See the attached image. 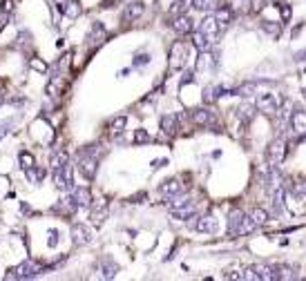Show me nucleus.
Here are the masks:
<instances>
[{
    "instance_id": "f257e3e1",
    "label": "nucleus",
    "mask_w": 306,
    "mask_h": 281,
    "mask_svg": "<svg viewBox=\"0 0 306 281\" xmlns=\"http://www.w3.org/2000/svg\"><path fill=\"white\" fill-rule=\"evenodd\" d=\"M99 154H101V145H87L85 150H81L78 156V172L92 181L96 176V169H99Z\"/></svg>"
},
{
    "instance_id": "c9c22d12",
    "label": "nucleus",
    "mask_w": 306,
    "mask_h": 281,
    "mask_svg": "<svg viewBox=\"0 0 306 281\" xmlns=\"http://www.w3.org/2000/svg\"><path fill=\"white\" fill-rule=\"evenodd\" d=\"M125 123H127V118L125 116H117V118L110 123V129H112L114 134H121L123 132V127H125Z\"/></svg>"
},
{
    "instance_id": "3c124183",
    "label": "nucleus",
    "mask_w": 306,
    "mask_h": 281,
    "mask_svg": "<svg viewBox=\"0 0 306 281\" xmlns=\"http://www.w3.org/2000/svg\"><path fill=\"white\" fill-rule=\"evenodd\" d=\"M11 9H14V4H11V0H2V13H9Z\"/></svg>"
},
{
    "instance_id": "39448f33",
    "label": "nucleus",
    "mask_w": 306,
    "mask_h": 281,
    "mask_svg": "<svg viewBox=\"0 0 306 281\" xmlns=\"http://www.w3.org/2000/svg\"><path fill=\"white\" fill-rule=\"evenodd\" d=\"M54 183L59 190H72L74 187V174H72V165L69 161L63 165V168L54 169Z\"/></svg>"
},
{
    "instance_id": "6e6d98bb",
    "label": "nucleus",
    "mask_w": 306,
    "mask_h": 281,
    "mask_svg": "<svg viewBox=\"0 0 306 281\" xmlns=\"http://www.w3.org/2000/svg\"><path fill=\"white\" fill-rule=\"evenodd\" d=\"M2 101H5V96H2V94H0V105H2Z\"/></svg>"
},
{
    "instance_id": "f704fd0d",
    "label": "nucleus",
    "mask_w": 306,
    "mask_h": 281,
    "mask_svg": "<svg viewBox=\"0 0 306 281\" xmlns=\"http://www.w3.org/2000/svg\"><path fill=\"white\" fill-rule=\"evenodd\" d=\"M18 163L23 169L32 168V165H36V161H34V154H29V152H20L18 154Z\"/></svg>"
},
{
    "instance_id": "cd10ccee",
    "label": "nucleus",
    "mask_w": 306,
    "mask_h": 281,
    "mask_svg": "<svg viewBox=\"0 0 306 281\" xmlns=\"http://www.w3.org/2000/svg\"><path fill=\"white\" fill-rule=\"evenodd\" d=\"M192 45H194V47L199 49V52H206V49H208V47H210V45H212V40H208L206 36H203L201 31L197 29V31H192Z\"/></svg>"
},
{
    "instance_id": "7ed1b4c3",
    "label": "nucleus",
    "mask_w": 306,
    "mask_h": 281,
    "mask_svg": "<svg viewBox=\"0 0 306 281\" xmlns=\"http://www.w3.org/2000/svg\"><path fill=\"white\" fill-rule=\"evenodd\" d=\"M43 270H45V266H43L41 261L27 259V261H23L20 266H16V268H11V270H7L5 279H34V277L41 275Z\"/></svg>"
},
{
    "instance_id": "412c9836",
    "label": "nucleus",
    "mask_w": 306,
    "mask_h": 281,
    "mask_svg": "<svg viewBox=\"0 0 306 281\" xmlns=\"http://www.w3.org/2000/svg\"><path fill=\"white\" fill-rule=\"evenodd\" d=\"M76 210H78V205L72 196H67V199H63L59 205H54V212H61V214H65V217H72Z\"/></svg>"
},
{
    "instance_id": "864d4df0",
    "label": "nucleus",
    "mask_w": 306,
    "mask_h": 281,
    "mask_svg": "<svg viewBox=\"0 0 306 281\" xmlns=\"http://www.w3.org/2000/svg\"><path fill=\"white\" fill-rule=\"evenodd\" d=\"M139 199H141V201L145 199V192H141V194H134V196L130 199V203H139Z\"/></svg>"
},
{
    "instance_id": "5fc2aeb1",
    "label": "nucleus",
    "mask_w": 306,
    "mask_h": 281,
    "mask_svg": "<svg viewBox=\"0 0 306 281\" xmlns=\"http://www.w3.org/2000/svg\"><path fill=\"white\" fill-rule=\"evenodd\" d=\"M302 29H304V25H297V27H295V29H293V38H295V36H297V34H300V31H302Z\"/></svg>"
},
{
    "instance_id": "de8ad7c7",
    "label": "nucleus",
    "mask_w": 306,
    "mask_h": 281,
    "mask_svg": "<svg viewBox=\"0 0 306 281\" xmlns=\"http://www.w3.org/2000/svg\"><path fill=\"white\" fill-rule=\"evenodd\" d=\"M264 2H266V0H252V7L248 9V11H250V13H257L261 7H264Z\"/></svg>"
},
{
    "instance_id": "f8f14e48",
    "label": "nucleus",
    "mask_w": 306,
    "mask_h": 281,
    "mask_svg": "<svg viewBox=\"0 0 306 281\" xmlns=\"http://www.w3.org/2000/svg\"><path fill=\"white\" fill-rule=\"evenodd\" d=\"M257 110L264 112V114H275L277 112V103H275L273 94H261L257 98Z\"/></svg>"
},
{
    "instance_id": "c03bdc74",
    "label": "nucleus",
    "mask_w": 306,
    "mask_h": 281,
    "mask_svg": "<svg viewBox=\"0 0 306 281\" xmlns=\"http://www.w3.org/2000/svg\"><path fill=\"white\" fill-rule=\"evenodd\" d=\"M150 141V134L145 132V129H136L134 134V143H148Z\"/></svg>"
},
{
    "instance_id": "dca6fc26",
    "label": "nucleus",
    "mask_w": 306,
    "mask_h": 281,
    "mask_svg": "<svg viewBox=\"0 0 306 281\" xmlns=\"http://www.w3.org/2000/svg\"><path fill=\"white\" fill-rule=\"evenodd\" d=\"M291 127L295 129V134H300V136H306V112L297 110L295 114H293V118H291Z\"/></svg>"
},
{
    "instance_id": "20e7f679",
    "label": "nucleus",
    "mask_w": 306,
    "mask_h": 281,
    "mask_svg": "<svg viewBox=\"0 0 306 281\" xmlns=\"http://www.w3.org/2000/svg\"><path fill=\"white\" fill-rule=\"evenodd\" d=\"M286 152H288V145H286V138H275L273 143L268 145L266 150V156H268V163L273 168H277L284 159H286Z\"/></svg>"
},
{
    "instance_id": "4468645a",
    "label": "nucleus",
    "mask_w": 306,
    "mask_h": 281,
    "mask_svg": "<svg viewBox=\"0 0 306 281\" xmlns=\"http://www.w3.org/2000/svg\"><path fill=\"white\" fill-rule=\"evenodd\" d=\"M194 230L197 232H203V234H212V232H217V219L215 217H201L197 223H194Z\"/></svg>"
},
{
    "instance_id": "e433bc0d",
    "label": "nucleus",
    "mask_w": 306,
    "mask_h": 281,
    "mask_svg": "<svg viewBox=\"0 0 306 281\" xmlns=\"http://www.w3.org/2000/svg\"><path fill=\"white\" fill-rule=\"evenodd\" d=\"M239 114H242V118L244 120H252V116H255V107L250 105V103H244L242 107H239Z\"/></svg>"
},
{
    "instance_id": "58836bf2",
    "label": "nucleus",
    "mask_w": 306,
    "mask_h": 281,
    "mask_svg": "<svg viewBox=\"0 0 306 281\" xmlns=\"http://www.w3.org/2000/svg\"><path fill=\"white\" fill-rule=\"evenodd\" d=\"M11 127H14V118L0 120V141H2V136H5V134L11 132Z\"/></svg>"
},
{
    "instance_id": "7c9ffc66",
    "label": "nucleus",
    "mask_w": 306,
    "mask_h": 281,
    "mask_svg": "<svg viewBox=\"0 0 306 281\" xmlns=\"http://www.w3.org/2000/svg\"><path fill=\"white\" fill-rule=\"evenodd\" d=\"M67 152H65V150H59V152H54V154H52V161H50V163H52V169H59V168H63V165L65 163H67Z\"/></svg>"
},
{
    "instance_id": "8fccbe9b",
    "label": "nucleus",
    "mask_w": 306,
    "mask_h": 281,
    "mask_svg": "<svg viewBox=\"0 0 306 281\" xmlns=\"http://www.w3.org/2000/svg\"><path fill=\"white\" fill-rule=\"evenodd\" d=\"M194 80V71H185V76H184V80H181V85H188V83H192Z\"/></svg>"
},
{
    "instance_id": "bb28decb",
    "label": "nucleus",
    "mask_w": 306,
    "mask_h": 281,
    "mask_svg": "<svg viewBox=\"0 0 306 281\" xmlns=\"http://www.w3.org/2000/svg\"><path fill=\"white\" fill-rule=\"evenodd\" d=\"M63 89H65V80L61 78V76H54V78L50 80V85H47V94H50V96H61V94H63Z\"/></svg>"
},
{
    "instance_id": "c756f323",
    "label": "nucleus",
    "mask_w": 306,
    "mask_h": 281,
    "mask_svg": "<svg viewBox=\"0 0 306 281\" xmlns=\"http://www.w3.org/2000/svg\"><path fill=\"white\" fill-rule=\"evenodd\" d=\"M25 176H27L32 183H41L43 178H45V169H43V168H36V165H32V168L25 169Z\"/></svg>"
},
{
    "instance_id": "6e6552de",
    "label": "nucleus",
    "mask_w": 306,
    "mask_h": 281,
    "mask_svg": "<svg viewBox=\"0 0 306 281\" xmlns=\"http://www.w3.org/2000/svg\"><path fill=\"white\" fill-rule=\"evenodd\" d=\"M199 31H201L203 36H206L208 40H215L217 34H219V22H217L215 16H206L201 20V27H199Z\"/></svg>"
},
{
    "instance_id": "9b49d317",
    "label": "nucleus",
    "mask_w": 306,
    "mask_h": 281,
    "mask_svg": "<svg viewBox=\"0 0 306 281\" xmlns=\"http://www.w3.org/2000/svg\"><path fill=\"white\" fill-rule=\"evenodd\" d=\"M190 118H192L194 125L208 127V125H212V112H208L206 107H197V110L190 112Z\"/></svg>"
},
{
    "instance_id": "49530a36",
    "label": "nucleus",
    "mask_w": 306,
    "mask_h": 281,
    "mask_svg": "<svg viewBox=\"0 0 306 281\" xmlns=\"http://www.w3.org/2000/svg\"><path fill=\"white\" fill-rule=\"evenodd\" d=\"M50 248H56L59 245V230H50V239H47Z\"/></svg>"
},
{
    "instance_id": "f3484780",
    "label": "nucleus",
    "mask_w": 306,
    "mask_h": 281,
    "mask_svg": "<svg viewBox=\"0 0 306 281\" xmlns=\"http://www.w3.org/2000/svg\"><path fill=\"white\" fill-rule=\"evenodd\" d=\"M99 270H101V277H105V279H112V277L119 272V266L110 257H105V259H101V261H99Z\"/></svg>"
},
{
    "instance_id": "393cba45",
    "label": "nucleus",
    "mask_w": 306,
    "mask_h": 281,
    "mask_svg": "<svg viewBox=\"0 0 306 281\" xmlns=\"http://www.w3.org/2000/svg\"><path fill=\"white\" fill-rule=\"evenodd\" d=\"M257 223L250 219V214H244V219H242V223H239V227H237V236H244V234H250V232H255L257 230Z\"/></svg>"
},
{
    "instance_id": "603ef678",
    "label": "nucleus",
    "mask_w": 306,
    "mask_h": 281,
    "mask_svg": "<svg viewBox=\"0 0 306 281\" xmlns=\"http://www.w3.org/2000/svg\"><path fill=\"white\" fill-rule=\"evenodd\" d=\"M166 163H168V159H157V161H152V168H163Z\"/></svg>"
},
{
    "instance_id": "c85d7f7f",
    "label": "nucleus",
    "mask_w": 306,
    "mask_h": 281,
    "mask_svg": "<svg viewBox=\"0 0 306 281\" xmlns=\"http://www.w3.org/2000/svg\"><path fill=\"white\" fill-rule=\"evenodd\" d=\"M252 268H255V272H257V277H259V279H266V281H275V279H277L273 266H259V263H257V266H252Z\"/></svg>"
},
{
    "instance_id": "2f4dec72",
    "label": "nucleus",
    "mask_w": 306,
    "mask_h": 281,
    "mask_svg": "<svg viewBox=\"0 0 306 281\" xmlns=\"http://www.w3.org/2000/svg\"><path fill=\"white\" fill-rule=\"evenodd\" d=\"M250 219L257 223V225H264V223L268 221V212H266L264 208H252L250 210Z\"/></svg>"
},
{
    "instance_id": "423d86ee",
    "label": "nucleus",
    "mask_w": 306,
    "mask_h": 281,
    "mask_svg": "<svg viewBox=\"0 0 306 281\" xmlns=\"http://www.w3.org/2000/svg\"><path fill=\"white\" fill-rule=\"evenodd\" d=\"M184 192H185V185L179 178H168V181H163L161 185H159V194H161L163 199H175V196L184 194Z\"/></svg>"
},
{
    "instance_id": "72a5a7b5",
    "label": "nucleus",
    "mask_w": 306,
    "mask_h": 281,
    "mask_svg": "<svg viewBox=\"0 0 306 281\" xmlns=\"http://www.w3.org/2000/svg\"><path fill=\"white\" fill-rule=\"evenodd\" d=\"M273 270H275V275H277V279H295L297 277L291 266H275Z\"/></svg>"
},
{
    "instance_id": "4c0bfd02",
    "label": "nucleus",
    "mask_w": 306,
    "mask_h": 281,
    "mask_svg": "<svg viewBox=\"0 0 306 281\" xmlns=\"http://www.w3.org/2000/svg\"><path fill=\"white\" fill-rule=\"evenodd\" d=\"M192 7L199 11H210L215 7V0H192Z\"/></svg>"
},
{
    "instance_id": "a211bd4d",
    "label": "nucleus",
    "mask_w": 306,
    "mask_h": 281,
    "mask_svg": "<svg viewBox=\"0 0 306 281\" xmlns=\"http://www.w3.org/2000/svg\"><path fill=\"white\" fill-rule=\"evenodd\" d=\"M226 92V87H221V85H208L206 89H203V103L206 105H210V103L219 101V96Z\"/></svg>"
},
{
    "instance_id": "f03ea898",
    "label": "nucleus",
    "mask_w": 306,
    "mask_h": 281,
    "mask_svg": "<svg viewBox=\"0 0 306 281\" xmlns=\"http://www.w3.org/2000/svg\"><path fill=\"white\" fill-rule=\"evenodd\" d=\"M194 212H197V203L192 201V196L188 194H179L175 196V201H172V208H170V214L172 219H179V221H185V219H192Z\"/></svg>"
},
{
    "instance_id": "09e8293b",
    "label": "nucleus",
    "mask_w": 306,
    "mask_h": 281,
    "mask_svg": "<svg viewBox=\"0 0 306 281\" xmlns=\"http://www.w3.org/2000/svg\"><path fill=\"white\" fill-rule=\"evenodd\" d=\"M184 7H185L184 0H175V4H172L170 11H172V13H181V11H184Z\"/></svg>"
},
{
    "instance_id": "5701e85b",
    "label": "nucleus",
    "mask_w": 306,
    "mask_h": 281,
    "mask_svg": "<svg viewBox=\"0 0 306 281\" xmlns=\"http://www.w3.org/2000/svg\"><path fill=\"white\" fill-rule=\"evenodd\" d=\"M177 127H179V120H177L175 114H166L161 116V129L168 134V136H172V134L177 132Z\"/></svg>"
},
{
    "instance_id": "37998d69",
    "label": "nucleus",
    "mask_w": 306,
    "mask_h": 281,
    "mask_svg": "<svg viewBox=\"0 0 306 281\" xmlns=\"http://www.w3.org/2000/svg\"><path fill=\"white\" fill-rule=\"evenodd\" d=\"M261 29H264L266 34H270V36H279V25H275V22H264Z\"/></svg>"
},
{
    "instance_id": "a878e982",
    "label": "nucleus",
    "mask_w": 306,
    "mask_h": 281,
    "mask_svg": "<svg viewBox=\"0 0 306 281\" xmlns=\"http://www.w3.org/2000/svg\"><path fill=\"white\" fill-rule=\"evenodd\" d=\"M141 13H143V4H141V2H130L125 7L123 18H125L127 22H132V20H136V18H141Z\"/></svg>"
},
{
    "instance_id": "a19ab883",
    "label": "nucleus",
    "mask_w": 306,
    "mask_h": 281,
    "mask_svg": "<svg viewBox=\"0 0 306 281\" xmlns=\"http://www.w3.org/2000/svg\"><path fill=\"white\" fill-rule=\"evenodd\" d=\"M279 13H282V20L284 25H288V20H291L293 11H291V4H279Z\"/></svg>"
},
{
    "instance_id": "ddd939ff",
    "label": "nucleus",
    "mask_w": 306,
    "mask_h": 281,
    "mask_svg": "<svg viewBox=\"0 0 306 281\" xmlns=\"http://www.w3.org/2000/svg\"><path fill=\"white\" fill-rule=\"evenodd\" d=\"M59 9L65 13V16L69 18V20H74V18L81 16V2L78 0H67V2H59Z\"/></svg>"
},
{
    "instance_id": "2eb2a0df",
    "label": "nucleus",
    "mask_w": 306,
    "mask_h": 281,
    "mask_svg": "<svg viewBox=\"0 0 306 281\" xmlns=\"http://www.w3.org/2000/svg\"><path fill=\"white\" fill-rule=\"evenodd\" d=\"M105 36H108V31H105V27L101 25V22H94L90 29V36H87V40H90L92 47H96V45H101L105 40Z\"/></svg>"
},
{
    "instance_id": "ea45409f",
    "label": "nucleus",
    "mask_w": 306,
    "mask_h": 281,
    "mask_svg": "<svg viewBox=\"0 0 306 281\" xmlns=\"http://www.w3.org/2000/svg\"><path fill=\"white\" fill-rule=\"evenodd\" d=\"M29 67H32V69H36V71H41V74H45V71H47V62L38 60V58H32V60H29Z\"/></svg>"
},
{
    "instance_id": "4d7b16f0",
    "label": "nucleus",
    "mask_w": 306,
    "mask_h": 281,
    "mask_svg": "<svg viewBox=\"0 0 306 281\" xmlns=\"http://www.w3.org/2000/svg\"><path fill=\"white\" fill-rule=\"evenodd\" d=\"M302 94H304V96H306V89H304V92H302Z\"/></svg>"
},
{
    "instance_id": "1a4fd4ad",
    "label": "nucleus",
    "mask_w": 306,
    "mask_h": 281,
    "mask_svg": "<svg viewBox=\"0 0 306 281\" xmlns=\"http://www.w3.org/2000/svg\"><path fill=\"white\" fill-rule=\"evenodd\" d=\"M72 199L76 201L78 208H90V205H92V192H90V187H85V185L74 187V190H72Z\"/></svg>"
},
{
    "instance_id": "6ab92c4d",
    "label": "nucleus",
    "mask_w": 306,
    "mask_h": 281,
    "mask_svg": "<svg viewBox=\"0 0 306 281\" xmlns=\"http://www.w3.org/2000/svg\"><path fill=\"white\" fill-rule=\"evenodd\" d=\"M242 219H244V212L239 208L230 210V214H228V234L230 236H237V227L242 223Z\"/></svg>"
},
{
    "instance_id": "b1692460",
    "label": "nucleus",
    "mask_w": 306,
    "mask_h": 281,
    "mask_svg": "<svg viewBox=\"0 0 306 281\" xmlns=\"http://www.w3.org/2000/svg\"><path fill=\"white\" fill-rule=\"evenodd\" d=\"M105 217H108V203H105V201H99V203L92 208V221H94V225H101Z\"/></svg>"
},
{
    "instance_id": "473e14b6",
    "label": "nucleus",
    "mask_w": 306,
    "mask_h": 281,
    "mask_svg": "<svg viewBox=\"0 0 306 281\" xmlns=\"http://www.w3.org/2000/svg\"><path fill=\"white\" fill-rule=\"evenodd\" d=\"M212 67H215V60H212V56L206 49V52H201V56L197 60V69H212Z\"/></svg>"
},
{
    "instance_id": "a18cd8bd",
    "label": "nucleus",
    "mask_w": 306,
    "mask_h": 281,
    "mask_svg": "<svg viewBox=\"0 0 306 281\" xmlns=\"http://www.w3.org/2000/svg\"><path fill=\"white\" fill-rule=\"evenodd\" d=\"M148 62H150V54H136V58H134V65L136 67L148 65Z\"/></svg>"
},
{
    "instance_id": "0eeeda50",
    "label": "nucleus",
    "mask_w": 306,
    "mask_h": 281,
    "mask_svg": "<svg viewBox=\"0 0 306 281\" xmlns=\"http://www.w3.org/2000/svg\"><path fill=\"white\" fill-rule=\"evenodd\" d=\"M185 58H188V52H185L184 43H175L170 49V69H181L185 65Z\"/></svg>"
},
{
    "instance_id": "aec40b11",
    "label": "nucleus",
    "mask_w": 306,
    "mask_h": 281,
    "mask_svg": "<svg viewBox=\"0 0 306 281\" xmlns=\"http://www.w3.org/2000/svg\"><path fill=\"white\" fill-rule=\"evenodd\" d=\"M172 27H175V31L177 34H181V36H185V34H192V20H190L188 16H177V20L172 22Z\"/></svg>"
},
{
    "instance_id": "9d476101",
    "label": "nucleus",
    "mask_w": 306,
    "mask_h": 281,
    "mask_svg": "<svg viewBox=\"0 0 306 281\" xmlns=\"http://www.w3.org/2000/svg\"><path fill=\"white\" fill-rule=\"evenodd\" d=\"M90 239H92V234H90V230H87V225H83V223H74V225H72V241H74V245H85Z\"/></svg>"
},
{
    "instance_id": "4be33fe9",
    "label": "nucleus",
    "mask_w": 306,
    "mask_h": 281,
    "mask_svg": "<svg viewBox=\"0 0 306 281\" xmlns=\"http://www.w3.org/2000/svg\"><path fill=\"white\" fill-rule=\"evenodd\" d=\"M215 18H217V22H219V25H228V22L235 18L233 7H230V4H221V7H217L215 9Z\"/></svg>"
},
{
    "instance_id": "79ce46f5",
    "label": "nucleus",
    "mask_w": 306,
    "mask_h": 281,
    "mask_svg": "<svg viewBox=\"0 0 306 281\" xmlns=\"http://www.w3.org/2000/svg\"><path fill=\"white\" fill-rule=\"evenodd\" d=\"M233 11H248V0H230Z\"/></svg>"
}]
</instances>
